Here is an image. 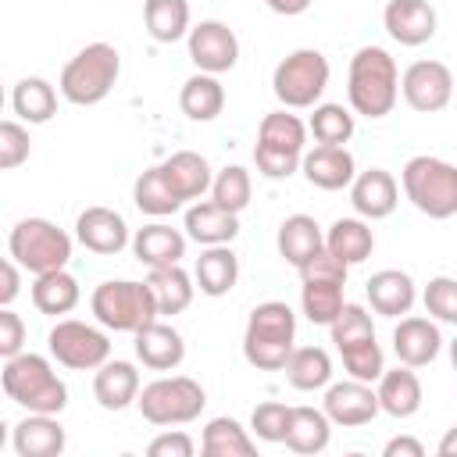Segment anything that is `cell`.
Returning <instances> with one entry per match:
<instances>
[{"mask_svg":"<svg viewBox=\"0 0 457 457\" xmlns=\"http://www.w3.org/2000/svg\"><path fill=\"white\" fill-rule=\"evenodd\" d=\"M350 111L361 118H386L400 100V68L382 46H361L346 71Z\"/></svg>","mask_w":457,"mask_h":457,"instance_id":"cell-1","label":"cell"},{"mask_svg":"<svg viewBox=\"0 0 457 457\" xmlns=\"http://www.w3.org/2000/svg\"><path fill=\"white\" fill-rule=\"evenodd\" d=\"M296 343V314L282 300H264L250 311L243 332V357L257 371H282Z\"/></svg>","mask_w":457,"mask_h":457,"instance_id":"cell-2","label":"cell"},{"mask_svg":"<svg viewBox=\"0 0 457 457\" xmlns=\"http://www.w3.org/2000/svg\"><path fill=\"white\" fill-rule=\"evenodd\" d=\"M0 382H4L7 400H14L25 411L61 414L68 407V386H64V378L39 353H25L21 350V353L7 357L4 361V371H0Z\"/></svg>","mask_w":457,"mask_h":457,"instance_id":"cell-3","label":"cell"},{"mask_svg":"<svg viewBox=\"0 0 457 457\" xmlns=\"http://www.w3.org/2000/svg\"><path fill=\"white\" fill-rule=\"evenodd\" d=\"M118 75H121V54L111 43H89V46H82L61 68L57 89H61V96L68 104L93 107V104H100V100L111 96Z\"/></svg>","mask_w":457,"mask_h":457,"instance_id":"cell-4","label":"cell"},{"mask_svg":"<svg viewBox=\"0 0 457 457\" xmlns=\"http://www.w3.org/2000/svg\"><path fill=\"white\" fill-rule=\"evenodd\" d=\"M303 154H307V125L296 114H289V107L261 118L253 164L264 179H289L293 171H300Z\"/></svg>","mask_w":457,"mask_h":457,"instance_id":"cell-5","label":"cell"},{"mask_svg":"<svg viewBox=\"0 0 457 457\" xmlns=\"http://www.w3.org/2000/svg\"><path fill=\"white\" fill-rule=\"evenodd\" d=\"M400 186H403V196L425 218L446 221L457 214V168L450 161L432 157V154H418L403 164Z\"/></svg>","mask_w":457,"mask_h":457,"instance_id":"cell-6","label":"cell"},{"mask_svg":"<svg viewBox=\"0 0 457 457\" xmlns=\"http://www.w3.org/2000/svg\"><path fill=\"white\" fill-rule=\"evenodd\" d=\"M89 307H93V318L104 328H111V332H132V336L161 314L150 282H136V278L100 282L93 289V296H89Z\"/></svg>","mask_w":457,"mask_h":457,"instance_id":"cell-7","label":"cell"},{"mask_svg":"<svg viewBox=\"0 0 457 457\" xmlns=\"http://www.w3.org/2000/svg\"><path fill=\"white\" fill-rule=\"evenodd\" d=\"M328 57L314 46H300L293 54H286L275 71H271V93L278 96L282 107L289 111H303L321 104V93L328 89Z\"/></svg>","mask_w":457,"mask_h":457,"instance_id":"cell-8","label":"cell"},{"mask_svg":"<svg viewBox=\"0 0 457 457\" xmlns=\"http://www.w3.org/2000/svg\"><path fill=\"white\" fill-rule=\"evenodd\" d=\"M136 407L150 425L171 428V425L196 421L204 414V407H207V393L189 375H164V378H154L150 386L139 389Z\"/></svg>","mask_w":457,"mask_h":457,"instance_id":"cell-9","label":"cell"},{"mask_svg":"<svg viewBox=\"0 0 457 457\" xmlns=\"http://www.w3.org/2000/svg\"><path fill=\"white\" fill-rule=\"evenodd\" d=\"M7 250L25 271L43 275V271H57L68 264L71 236L50 218H21L7 236Z\"/></svg>","mask_w":457,"mask_h":457,"instance_id":"cell-10","label":"cell"},{"mask_svg":"<svg viewBox=\"0 0 457 457\" xmlns=\"http://www.w3.org/2000/svg\"><path fill=\"white\" fill-rule=\"evenodd\" d=\"M50 357L71 371H96L104 361H111V339L89 321L61 318L46 336Z\"/></svg>","mask_w":457,"mask_h":457,"instance_id":"cell-11","label":"cell"},{"mask_svg":"<svg viewBox=\"0 0 457 457\" xmlns=\"http://www.w3.org/2000/svg\"><path fill=\"white\" fill-rule=\"evenodd\" d=\"M400 93H403L411 111L436 114L453 100L457 82H453V71L443 61H414L400 75Z\"/></svg>","mask_w":457,"mask_h":457,"instance_id":"cell-12","label":"cell"},{"mask_svg":"<svg viewBox=\"0 0 457 457\" xmlns=\"http://www.w3.org/2000/svg\"><path fill=\"white\" fill-rule=\"evenodd\" d=\"M186 43H189V61L196 64V71L221 75V71H232L236 61H239V39L218 18H207V21L193 25Z\"/></svg>","mask_w":457,"mask_h":457,"instance_id":"cell-13","label":"cell"},{"mask_svg":"<svg viewBox=\"0 0 457 457\" xmlns=\"http://www.w3.org/2000/svg\"><path fill=\"white\" fill-rule=\"evenodd\" d=\"M321 407H325V414L332 418V425H343V428L368 425V421L382 411V407H378V393L371 389V382H361V378L328 382Z\"/></svg>","mask_w":457,"mask_h":457,"instance_id":"cell-14","label":"cell"},{"mask_svg":"<svg viewBox=\"0 0 457 457\" xmlns=\"http://www.w3.org/2000/svg\"><path fill=\"white\" fill-rule=\"evenodd\" d=\"M75 239L100 253V257H114L121 253L125 246H132V236H129V225L125 218L114 211V207H86L79 218H75Z\"/></svg>","mask_w":457,"mask_h":457,"instance_id":"cell-15","label":"cell"},{"mask_svg":"<svg viewBox=\"0 0 457 457\" xmlns=\"http://www.w3.org/2000/svg\"><path fill=\"white\" fill-rule=\"evenodd\" d=\"M382 25L400 46H421L436 36L439 18L428 0H389L382 11Z\"/></svg>","mask_w":457,"mask_h":457,"instance_id":"cell-16","label":"cell"},{"mask_svg":"<svg viewBox=\"0 0 457 457\" xmlns=\"http://www.w3.org/2000/svg\"><path fill=\"white\" fill-rule=\"evenodd\" d=\"M350 204L368 221L389 218L396 211V204H400V186H396L393 171H386V168L357 171V179L350 182Z\"/></svg>","mask_w":457,"mask_h":457,"instance_id":"cell-17","label":"cell"},{"mask_svg":"<svg viewBox=\"0 0 457 457\" xmlns=\"http://www.w3.org/2000/svg\"><path fill=\"white\" fill-rule=\"evenodd\" d=\"M439 350H443V336H439V325L432 318L407 314L393 328V353H396L400 364L425 368V364H432L439 357Z\"/></svg>","mask_w":457,"mask_h":457,"instance_id":"cell-18","label":"cell"},{"mask_svg":"<svg viewBox=\"0 0 457 457\" xmlns=\"http://www.w3.org/2000/svg\"><path fill=\"white\" fill-rule=\"evenodd\" d=\"M11 446L18 457H57L68 446V432L57 421V414H36L29 411L11 436Z\"/></svg>","mask_w":457,"mask_h":457,"instance_id":"cell-19","label":"cell"},{"mask_svg":"<svg viewBox=\"0 0 457 457\" xmlns=\"http://www.w3.org/2000/svg\"><path fill=\"white\" fill-rule=\"evenodd\" d=\"M136 357L143 361V368L150 371H175L186 361V343L182 332L168 321H150L136 332Z\"/></svg>","mask_w":457,"mask_h":457,"instance_id":"cell-20","label":"cell"},{"mask_svg":"<svg viewBox=\"0 0 457 457\" xmlns=\"http://www.w3.org/2000/svg\"><path fill=\"white\" fill-rule=\"evenodd\" d=\"M300 171H303V179H307L311 186L328 189V193L346 189V186L357 179L353 154H350L346 146H325V143H318L314 150H307V154H303Z\"/></svg>","mask_w":457,"mask_h":457,"instance_id":"cell-21","label":"cell"},{"mask_svg":"<svg viewBox=\"0 0 457 457\" xmlns=\"http://www.w3.org/2000/svg\"><path fill=\"white\" fill-rule=\"evenodd\" d=\"M161 175L182 204L200 200L204 193H211V182H214V171H211L207 157L196 154V150H175L168 161H161Z\"/></svg>","mask_w":457,"mask_h":457,"instance_id":"cell-22","label":"cell"},{"mask_svg":"<svg viewBox=\"0 0 457 457\" xmlns=\"http://www.w3.org/2000/svg\"><path fill=\"white\" fill-rule=\"evenodd\" d=\"M368 293V303L375 314L382 318H400V314H411L414 300H418V289H414V278L400 268H382L368 278L364 286Z\"/></svg>","mask_w":457,"mask_h":457,"instance_id":"cell-23","label":"cell"},{"mask_svg":"<svg viewBox=\"0 0 457 457\" xmlns=\"http://www.w3.org/2000/svg\"><path fill=\"white\" fill-rule=\"evenodd\" d=\"M186 232L164 225V221H150L143 228H136L132 236V253L139 264L146 268H164V264H182L186 257Z\"/></svg>","mask_w":457,"mask_h":457,"instance_id":"cell-24","label":"cell"},{"mask_svg":"<svg viewBox=\"0 0 457 457\" xmlns=\"http://www.w3.org/2000/svg\"><path fill=\"white\" fill-rule=\"evenodd\" d=\"M139 371L132 361H104L93 375V396L104 411H125L139 400Z\"/></svg>","mask_w":457,"mask_h":457,"instance_id":"cell-25","label":"cell"},{"mask_svg":"<svg viewBox=\"0 0 457 457\" xmlns=\"http://www.w3.org/2000/svg\"><path fill=\"white\" fill-rule=\"evenodd\" d=\"M186 236L200 246H225L239 236V214L218 207L214 200H196L186 211Z\"/></svg>","mask_w":457,"mask_h":457,"instance_id":"cell-26","label":"cell"},{"mask_svg":"<svg viewBox=\"0 0 457 457\" xmlns=\"http://www.w3.org/2000/svg\"><path fill=\"white\" fill-rule=\"evenodd\" d=\"M275 246H278V253H282L286 264L303 268L318 250H325V232H321V225L311 214H289L278 225Z\"/></svg>","mask_w":457,"mask_h":457,"instance_id":"cell-27","label":"cell"},{"mask_svg":"<svg viewBox=\"0 0 457 457\" xmlns=\"http://www.w3.org/2000/svg\"><path fill=\"white\" fill-rule=\"evenodd\" d=\"M193 278H196L204 296L218 300V296L236 289V282H239V257L232 253L228 243L225 246H204L196 264H193Z\"/></svg>","mask_w":457,"mask_h":457,"instance_id":"cell-28","label":"cell"},{"mask_svg":"<svg viewBox=\"0 0 457 457\" xmlns=\"http://www.w3.org/2000/svg\"><path fill=\"white\" fill-rule=\"evenodd\" d=\"M375 393H378V407H382L389 418H411V414H418V407H421V378L414 375L411 364L386 368Z\"/></svg>","mask_w":457,"mask_h":457,"instance_id":"cell-29","label":"cell"},{"mask_svg":"<svg viewBox=\"0 0 457 457\" xmlns=\"http://www.w3.org/2000/svg\"><path fill=\"white\" fill-rule=\"evenodd\" d=\"M79 300H82V289H79V278H75L68 268L43 271V275H36V282H32V307H36L39 314L61 318V314L75 311Z\"/></svg>","mask_w":457,"mask_h":457,"instance_id":"cell-30","label":"cell"},{"mask_svg":"<svg viewBox=\"0 0 457 457\" xmlns=\"http://www.w3.org/2000/svg\"><path fill=\"white\" fill-rule=\"evenodd\" d=\"M332 439V418L325 414V407H293L289 411V428H286V446L293 453H321Z\"/></svg>","mask_w":457,"mask_h":457,"instance_id":"cell-31","label":"cell"},{"mask_svg":"<svg viewBox=\"0 0 457 457\" xmlns=\"http://www.w3.org/2000/svg\"><path fill=\"white\" fill-rule=\"evenodd\" d=\"M200 450L207 457H253L257 453V436L243 428L236 418H211L200 436Z\"/></svg>","mask_w":457,"mask_h":457,"instance_id":"cell-32","label":"cell"},{"mask_svg":"<svg viewBox=\"0 0 457 457\" xmlns=\"http://www.w3.org/2000/svg\"><path fill=\"white\" fill-rule=\"evenodd\" d=\"M179 107L189 121H214L225 107V86L218 82V75L196 71L182 82L179 89Z\"/></svg>","mask_w":457,"mask_h":457,"instance_id":"cell-33","label":"cell"},{"mask_svg":"<svg viewBox=\"0 0 457 457\" xmlns=\"http://www.w3.org/2000/svg\"><path fill=\"white\" fill-rule=\"evenodd\" d=\"M325 246L339 257V261H346V264H361V261H368L371 257V250H375V232H371V225H368V218H336L332 225H328V232H325Z\"/></svg>","mask_w":457,"mask_h":457,"instance_id":"cell-34","label":"cell"},{"mask_svg":"<svg viewBox=\"0 0 457 457\" xmlns=\"http://www.w3.org/2000/svg\"><path fill=\"white\" fill-rule=\"evenodd\" d=\"M150 289H154V300H157V311L161 314H182L189 303H193V293H196V278H189V271L182 264H164V268H150L146 275Z\"/></svg>","mask_w":457,"mask_h":457,"instance_id":"cell-35","label":"cell"},{"mask_svg":"<svg viewBox=\"0 0 457 457\" xmlns=\"http://www.w3.org/2000/svg\"><path fill=\"white\" fill-rule=\"evenodd\" d=\"M11 107L21 121L29 125H46L54 114H57V89L39 79V75H25L21 82H14V93H11Z\"/></svg>","mask_w":457,"mask_h":457,"instance_id":"cell-36","label":"cell"},{"mask_svg":"<svg viewBox=\"0 0 457 457\" xmlns=\"http://www.w3.org/2000/svg\"><path fill=\"white\" fill-rule=\"evenodd\" d=\"M282 371H286V382L293 389L314 393V389H325L332 382V357L321 346H293Z\"/></svg>","mask_w":457,"mask_h":457,"instance_id":"cell-37","label":"cell"},{"mask_svg":"<svg viewBox=\"0 0 457 457\" xmlns=\"http://www.w3.org/2000/svg\"><path fill=\"white\" fill-rule=\"evenodd\" d=\"M143 21L150 39L157 43H179L189 36V0H143Z\"/></svg>","mask_w":457,"mask_h":457,"instance_id":"cell-38","label":"cell"},{"mask_svg":"<svg viewBox=\"0 0 457 457\" xmlns=\"http://www.w3.org/2000/svg\"><path fill=\"white\" fill-rule=\"evenodd\" d=\"M343 278H303L300 286V307L311 325H332L343 311Z\"/></svg>","mask_w":457,"mask_h":457,"instance_id":"cell-39","label":"cell"},{"mask_svg":"<svg viewBox=\"0 0 457 457\" xmlns=\"http://www.w3.org/2000/svg\"><path fill=\"white\" fill-rule=\"evenodd\" d=\"M353 129H357L353 111L343 104H314L311 121H307V132L325 146H346Z\"/></svg>","mask_w":457,"mask_h":457,"instance_id":"cell-40","label":"cell"},{"mask_svg":"<svg viewBox=\"0 0 457 457\" xmlns=\"http://www.w3.org/2000/svg\"><path fill=\"white\" fill-rule=\"evenodd\" d=\"M132 200H136V207H139L143 214H150V218H168V214H175V211L182 207V200H179V196L171 193V186L164 182L161 164H157V168H146V171L136 179Z\"/></svg>","mask_w":457,"mask_h":457,"instance_id":"cell-41","label":"cell"},{"mask_svg":"<svg viewBox=\"0 0 457 457\" xmlns=\"http://www.w3.org/2000/svg\"><path fill=\"white\" fill-rule=\"evenodd\" d=\"M250 193H253V182H250V171L243 164H225L221 171H214V182H211V200L232 214H239L246 204H250Z\"/></svg>","mask_w":457,"mask_h":457,"instance_id":"cell-42","label":"cell"},{"mask_svg":"<svg viewBox=\"0 0 457 457\" xmlns=\"http://www.w3.org/2000/svg\"><path fill=\"white\" fill-rule=\"evenodd\" d=\"M339 357H343L346 375H350V378H361V382H378L382 371H386V357H382V346L375 343V336L343 346Z\"/></svg>","mask_w":457,"mask_h":457,"instance_id":"cell-43","label":"cell"},{"mask_svg":"<svg viewBox=\"0 0 457 457\" xmlns=\"http://www.w3.org/2000/svg\"><path fill=\"white\" fill-rule=\"evenodd\" d=\"M328 332H332L336 350H343V346H350V343L371 339V336H375V325H371V314H368L361 303H343V311L336 314V321L328 325Z\"/></svg>","mask_w":457,"mask_h":457,"instance_id":"cell-44","label":"cell"},{"mask_svg":"<svg viewBox=\"0 0 457 457\" xmlns=\"http://www.w3.org/2000/svg\"><path fill=\"white\" fill-rule=\"evenodd\" d=\"M289 411H293V407H286V403H278V400L257 403L253 414H250V432H253L257 439H264V443H286Z\"/></svg>","mask_w":457,"mask_h":457,"instance_id":"cell-45","label":"cell"},{"mask_svg":"<svg viewBox=\"0 0 457 457\" xmlns=\"http://www.w3.org/2000/svg\"><path fill=\"white\" fill-rule=\"evenodd\" d=\"M421 300H425L428 318L446 321V325H457V278H450V275H436V278H428Z\"/></svg>","mask_w":457,"mask_h":457,"instance_id":"cell-46","label":"cell"},{"mask_svg":"<svg viewBox=\"0 0 457 457\" xmlns=\"http://www.w3.org/2000/svg\"><path fill=\"white\" fill-rule=\"evenodd\" d=\"M29 150H32L29 129L21 121H11V118L0 121V168L4 171H14L18 164L29 161Z\"/></svg>","mask_w":457,"mask_h":457,"instance_id":"cell-47","label":"cell"},{"mask_svg":"<svg viewBox=\"0 0 457 457\" xmlns=\"http://www.w3.org/2000/svg\"><path fill=\"white\" fill-rule=\"evenodd\" d=\"M193 450H196V443H193V436L182 432V428H168V432L154 436L150 446H146L150 457H193Z\"/></svg>","mask_w":457,"mask_h":457,"instance_id":"cell-48","label":"cell"},{"mask_svg":"<svg viewBox=\"0 0 457 457\" xmlns=\"http://www.w3.org/2000/svg\"><path fill=\"white\" fill-rule=\"evenodd\" d=\"M25 346V321L11 307H0V357H14Z\"/></svg>","mask_w":457,"mask_h":457,"instance_id":"cell-49","label":"cell"},{"mask_svg":"<svg viewBox=\"0 0 457 457\" xmlns=\"http://www.w3.org/2000/svg\"><path fill=\"white\" fill-rule=\"evenodd\" d=\"M18 293H21V264L14 257H7L0 264V307H11Z\"/></svg>","mask_w":457,"mask_h":457,"instance_id":"cell-50","label":"cell"},{"mask_svg":"<svg viewBox=\"0 0 457 457\" xmlns=\"http://www.w3.org/2000/svg\"><path fill=\"white\" fill-rule=\"evenodd\" d=\"M386 457H425V446L414 439V436H393L386 446H382Z\"/></svg>","mask_w":457,"mask_h":457,"instance_id":"cell-51","label":"cell"},{"mask_svg":"<svg viewBox=\"0 0 457 457\" xmlns=\"http://www.w3.org/2000/svg\"><path fill=\"white\" fill-rule=\"evenodd\" d=\"M275 14H286V18H293V14H303L307 7H311V0H264Z\"/></svg>","mask_w":457,"mask_h":457,"instance_id":"cell-52","label":"cell"},{"mask_svg":"<svg viewBox=\"0 0 457 457\" xmlns=\"http://www.w3.org/2000/svg\"><path fill=\"white\" fill-rule=\"evenodd\" d=\"M436 453H439V457H457V425H453V428H446V436L439 439Z\"/></svg>","mask_w":457,"mask_h":457,"instance_id":"cell-53","label":"cell"},{"mask_svg":"<svg viewBox=\"0 0 457 457\" xmlns=\"http://www.w3.org/2000/svg\"><path fill=\"white\" fill-rule=\"evenodd\" d=\"M450 364H453V371H457V339L450 343Z\"/></svg>","mask_w":457,"mask_h":457,"instance_id":"cell-54","label":"cell"}]
</instances>
